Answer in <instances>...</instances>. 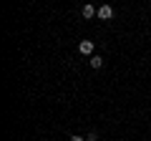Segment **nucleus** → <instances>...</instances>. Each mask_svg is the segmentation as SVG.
Wrapping results in <instances>:
<instances>
[{
	"instance_id": "nucleus-1",
	"label": "nucleus",
	"mask_w": 151,
	"mask_h": 141,
	"mask_svg": "<svg viewBox=\"0 0 151 141\" xmlns=\"http://www.w3.org/2000/svg\"><path fill=\"white\" fill-rule=\"evenodd\" d=\"M111 15H113V8L111 5H101V8H98V18H101V20H111Z\"/></svg>"
},
{
	"instance_id": "nucleus-2",
	"label": "nucleus",
	"mask_w": 151,
	"mask_h": 141,
	"mask_svg": "<svg viewBox=\"0 0 151 141\" xmlns=\"http://www.w3.org/2000/svg\"><path fill=\"white\" fill-rule=\"evenodd\" d=\"M78 50H81L83 55H91L93 53V40H81V43H78Z\"/></svg>"
},
{
	"instance_id": "nucleus-3",
	"label": "nucleus",
	"mask_w": 151,
	"mask_h": 141,
	"mask_svg": "<svg viewBox=\"0 0 151 141\" xmlns=\"http://www.w3.org/2000/svg\"><path fill=\"white\" fill-rule=\"evenodd\" d=\"M81 15H83V18H88V20H91V18H96V15H98V10H96V8H93V5H83Z\"/></svg>"
},
{
	"instance_id": "nucleus-4",
	"label": "nucleus",
	"mask_w": 151,
	"mask_h": 141,
	"mask_svg": "<svg viewBox=\"0 0 151 141\" xmlns=\"http://www.w3.org/2000/svg\"><path fill=\"white\" fill-rule=\"evenodd\" d=\"M88 63H91V68H101V65H103V58H101V55H91V60H88Z\"/></svg>"
},
{
	"instance_id": "nucleus-5",
	"label": "nucleus",
	"mask_w": 151,
	"mask_h": 141,
	"mask_svg": "<svg viewBox=\"0 0 151 141\" xmlns=\"http://www.w3.org/2000/svg\"><path fill=\"white\" fill-rule=\"evenodd\" d=\"M70 141H86V139H83V136H78V134H73V136H70Z\"/></svg>"
},
{
	"instance_id": "nucleus-6",
	"label": "nucleus",
	"mask_w": 151,
	"mask_h": 141,
	"mask_svg": "<svg viewBox=\"0 0 151 141\" xmlns=\"http://www.w3.org/2000/svg\"><path fill=\"white\" fill-rule=\"evenodd\" d=\"M86 141H98V136H96V134H88V136H86Z\"/></svg>"
}]
</instances>
